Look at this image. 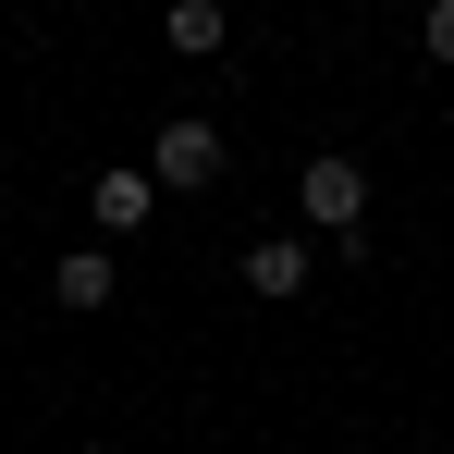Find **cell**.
I'll return each mask as SVG.
<instances>
[{
    "label": "cell",
    "mask_w": 454,
    "mask_h": 454,
    "mask_svg": "<svg viewBox=\"0 0 454 454\" xmlns=\"http://www.w3.org/2000/svg\"><path fill=\"white\" fill-rule=\"evenodd\" d=\"M295 209H307L319 233H356V222H369V172H356L344 148H319V160L295 172Z\"/></svg>",
    "instance_id": "6da1fadb"
},
{
    "label": "cell",
    "mask_w": 454,
    "mask_h": 454,
    "mask_svg": "<svg viewBox=\"0 0 454 454\" xmlns=\"http://www.w3.org/2000/svg\"><path fill=\"white\" fill-rule=\"evenodd\" d=\"M148 172H160V197H197V184H222V136L184 111V123H160V136H148Z\"/></svg>",
    "instance_id": "7a4b0ae2"
},
{
    "label": "cell",
    "mask_w": 454,
    "mask_h": 454,
    "mask_svg": "<svg viewBox=\"0 0 454 454\" xmlns=\"http://www.w3.org/2000/svg\"><path fill=\"white\" fill-rule=\"evenodd\" d=\"M86 209H98V233H148L160 172H148V160H136V172H98V184H86Z\"/></svg>",
    "instance_id": "3957f363"
},
{
    "label": "cell",
    "mask_w": 454,
    "mask_h": 454,
    "mask_svg": "<svg viewBox=\"0 0 454 454\" xmlns=\"http://www.w3.org/2000/svg\"><path fill=\"white\" fill-rule=\"evenodd\" d=\"M50 295L74 307V319H98V307L123 295V270H111V246H74V258H62V270H50Z\"/></svg>",
    "instance_id": "277c9868"
},
{
    "label": "cell",
    "mask_w": 454,
    "mask_h": 454,
    "mask_svg": "<svg viewBox=\"0 0 454 454\" xmlns=\"http://www.w3.org/2000/svg\"><path fill=\"white\" fill-rule=\"evenodd\" d=\"M307 270H319V258H307L295 233H258V246H246V295H307Z\"/></svg>",
    "instance_id": "5b68a950"
},
{
    "label": "cell",
    "mask_w": 454,
    "mask_h": 454,
    "mask_svg": "<svg viewBox=\"0 0 454 454\" xmlns=\"http://www.w3.org/2000/svg\"><path fill=\"white\" fill-rule=\"evenodd\" d=\"M160 37H172L184 62H209V50L233 37V12H222V0H172V12H160Z\"/></svg>",
    "instance_id": "8992f818"
},
{
    "label": "cell",
    "mask_w": 454,
    "mask_h": 454,
    "mask_svg": "<svg viewBox=\"0 0 454 454\" xmlns=\"http://www.w3.org/2000/svg\"><path fill=\"white\" fill-rule=\"evenodd\" d=\"M418 37H430V62H454V0H430V25H418Z\"/></svg>",
    "instance_id": "52a82bcc"
}]
</instances>
